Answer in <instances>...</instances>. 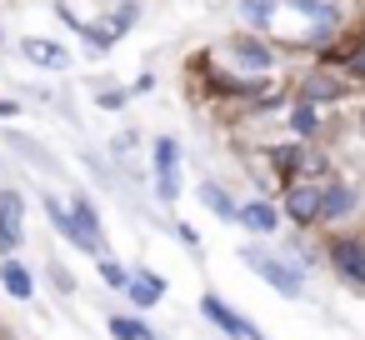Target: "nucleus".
Here are the masks:
<instances>
[{"label":"nucleus","mask_w":365,"mask_h":340,"mask_svg":"<svg viewBox=\"0 0 365 340\" xmlns=\"http://www.w3.org/2000/svg\"><path fill=\"white\" fill-rule=\"evenodd\" d=\"M325 190H330V175L315 165V175L310 180H295L290 185V195H285V210L305 225V220H320L325 215Z\"/></svg>","instance_id":"obj_1"},{"label":"nucleus","mask_w":365,"mask_h":340,"mask_svg":"<svg viewBox=\"0 0 365 340\" xmlns=\"http://www.w3.org/2000/svg\"><path fill=\"white\" fill-rule=\"evenodd\" d=\"M240 255H245V265H250L255 275H265V280H270L280 295H300L305 275H300V270H290L280 255H270V250H240Z\"/></svg>","instance_id":"obj_2"},{"label":"nucleus","mask_w":365,"mask_h":340,"mask_svg":"<svg viewBox=\"0 0 365 340\" xmlns=\"http://www.w3.org/2000/svg\"><path fill=\"white\" fill-rule=\"evenodd\" d=\"M155 190H160V200L180 195V145L170 135L155 140Z\"/></svg>","instance_id":"obj_3"},{"label":"nucleus","mask_w":365,"mask_h":340,"mask_svg":"<svg viewBox=\"0 0 365 340\" xmlns=\"http://www.w3.org/2000/svg\"><path fill=\"white\" fill-rule=\"evenodd\" d=\"M26 240V200L16 190H0V250H16Z\"/></svg>","instance_id":"obj_4"},{"label":"nucleus","mask_w":365,"mask_h":340,"mask_svg":"<svg viewBox=\"0 0 365 340\" xmlns=\"http://www.w3.org/2000/svg\"><path fill=\"white\" fill-rule=\"evenodd\" d=\"M200 310H205V315H210V320H215L225 335H240V340H265V335H260L250 320H240V315H235V310H230L220 295H205V300H200Z\"/></svg>","instance_id":"obj_5"},{"label":"nucleus","mask_w":365,"mask_h":340,"mask_svg":"<svg viewBox=\"0 0 365 340\" xmlns=\"http://www.w3.org/2000/svg\"><path fill=\"white\" fill-rule=\"evenodd\" d=\"M21 56L31 61V66H46V71H66L71 66V56H66V46H56V41H21Z\"/></svg>","instance_id":"obj_6"},{"label":"nucleus","mask_w":365,"mask_h":340,"mask_svg":"<svg viewBox=\"0 0 365 340\" xmlns=\"http://www.w3.org/2000/svg\"><path fill=\"white\" fill-rule=\"evenodd\" d=\"M330 260L340 265V275H350L355 285H365V245H360V240H335Z\"/></svg>","instance_id":"obj_7"},{"label":"nucleus","mask_w":365,"mask_h":340,"mask_svg":"<svg viewBox=\"0 0 365 340\" xmlns=\"http://www.w3.org/2000/svg\"><path fill=\"white\" fill-rule=\"evenodd\" d=\"M225 56H235V61H240V71H270V51H265L260 41H250V36L230 41V46H225Z\"/></svg>","instance_id":"obj_8"},{"label":"nucleus","mask_w":365,"mask_h":340,"mask_svg":"<svg viewBox=\"0 0 365 340\" xmlns=\"http://www.w3.org/2000/svg\"><path fill=\"white\" fill-rule=\"evenodd\" d=\"M0 285H6L16 300H31V295H36V280H31V270H26L21 260H6V265H0Z\"/></svg>","instance_id":"obj_9"},{"label":"nucleus","mask_w":365,"mask_h":340,"mask_svg":"<svg viewBox=\"0 0 365 340\" xmlns=\"http://www.w3.org/2000/svg\"><path fill=\"white\" fill-rule=\"evenodd\" d=\"M235 220H240L245 230L265 235V230H275V205H265V200H255V205H240V210H235Z\"/></svg>","instance_id":"obj_10"},{"label":"nucleus","mask_w":365,"mask_h":340,"mask_svg":"<svg viewBox=\"0 0 365 340\" xmlns=\"http://www.w3.org/2000/svg\"><path fill=\"white\" fill-rule=\"evenodd\" d=\"M125 290H130V300H135V305H155L165 285H160L155 275H145V270H140V275H130V280H125Z\"/></svg>","instance_id":"obj_11"},{"label":"nucleus","mask_w":365,"mask_h":340,"mask_svg":"<svg viewBox=\"0 0 365 340\" xmlns=\"http://www.w3.org/2000/svg\"><path fill=\"white\" fill-rule=\"evenodd\" d=\"M110 335H115V340H155V335H150L140 320H130V315H110Z\"/></svg>","instance_id":"obj_12"},{"label":"nucleus","mask_w":365,"mask_h":340,"mask_svg":"<svg viewBox=\"0 0 365 340\" xmlns=\"http://www.w3.org/2000/svg\"><path fill=\"white\" fill-rule=\"evenodd\" d=\"M200 200H205L215 215H235V205H230V195H225L220 185H200Z\"/></svg>","instance_id":"obj_13"},{"label":"nucleus","mask_w":365,"mask_h":340,"mask_svg":"<svg viewBox=\"0 0 365 340\" xmlns=\"http://www.w3.org/2000/svg\"><path fill=\"white\" fill-rule=\"evenodd\" d=\"M270 11H275V0H240V16H245L250 26H265Z\"/></svg>","instance_id":"obj_14"},{"label":"nucleus","mask_w":365,"mask_h":340,"mask_svg":"<svg viewBox=\"0 0 365 340\" xmlns=\"http://www.w3.org/2000/svg\"><path fill=\"white\" fill-rule=\"evenodd\" d=\"M101 280H106V285H125L130 275L120 270V260H110V255H101Z\"/></svg>","instance_id":"obj_15"},{"label":"nucleus","mask_w":365,"mask_h":340,"mask_svg":"<svg viewBox=\"0 0 365 340\" xmlns=\"http://www.w3.org/2000/svg\"><path fill=\"white\" fill-rule=\"evenodd\" d=\"M101 105H106V110H120V105H125V91H106Z\"/></svg>","instance_id":"obj_16"},{"label":"nucleus","mask_w":365,"mask_h":340,"mask_svg":"<svg viewBox=\"0 0 365 340\" xmlns=\"http://www.w3.org/2000/svg\"><path fill=\"white\" fill-rule=\"evenodd\" d=\"M350 71H355V76H365V51H360V56L350 61Z\"/></svg>","instance_id":"obj_17"},{"label":"nucleus","mask_w":365,"mask_h":340,"mask_svg":"<svg viewBox=\"0 0 365 340\" xmlns=\"http://www.w3.org/2000/svg\"><path fill=\"white\" fill-rule=\"evenodd\" d=\"M16 110H21L16 101H0V115H16Z\"/></svg>","instance_id":"obj_18"},{"label":"nucleus","mask_w":365,"mask_h":340,"mask_svg":"<svg viewBox=\"0 0 365 340\" xmlns=\"http://www.w3.org/2000/svg\"><path fill=\"white\" fill-rule=\"evenodd\" d=\"M295 6H300V0H295Z\"/></svg>","instance_id":"obj_19"}]
</instances>
